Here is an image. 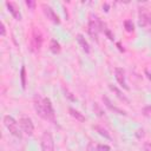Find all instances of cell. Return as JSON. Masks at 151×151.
<instances>
[{
  "label": "cell",
  "mask_w": 151,
  "mask_h": 151,
  "mask_svg": "<svg viewBox=\"0 0 151 151\" xmlns=\"http://www.w3.org/2000/svg\"><path fill=\"white\" fill-rule=\"evenodd\" d=\"M33 104H34V109L39 117H41L45 120H50L52 123L55 122L54 110L48 98H41L39 94H35L33 98Z\"/></svg>",
  "instance_id": "obj_1"
},
{
  "label": "cell",
  "mask_w": 151,
  "mask_h": 151,
  "mask_svg": "<svg viewBox=\"0 0 151 151\" xmlns=\"http://www.w3.org/2000/svg\"><path fill=\"white\" fill-rule=\"evenodd\" d=\"M4 124L8 129V131L11 132V134H13L14 137H18V138H21L22 137V133H21V131L19 129V124H18V122L13 117L5 116L4 117Z\"/></svg>",
  "instance_id": "obj_2"
},
{
  "label": "cell",
  "mask_w": 151,
  "mask_h": 151,
  "mask_svg": "<svg viewBox=\"0 0 151 151\" xmlns=\"http://www.w3.org/2000/svg\"><path fill=\"white\" fill-rule=\"evenodd\" d=\"M138 24L146 31H151V13L146 8H140L138 14Z\"/></svg>",
  "instance_id": "obj_3"
},
{
  "label": "cell",
  "mask_w": 151,
  "mask_h": 151,
  "mask_svg": "<svg viewBox=\"0 0 151 151\" xmlns=\"http://www.w3.org/2000/svg\"><path fill=\"white\" fill-rule=\"evenodd\" d=\"M41 45H42V34H41L39 28L33 27L32 38H31V48H32V51H34V52L40 51Z\"/></svg>",
  "instance_id": "obj_4"
},
{
  "label": "cell",
  "mask_w": 151,
  "mask_h": 151,
  "mask_svg": "<svg viewBox=\"0 0 151 151\" xmlns=\"http://www.w3.org/2000/svg\"><path fill=\"white\" fill-rule=\"evenodd\" d=\"M41 149L42 151H54L53 137L48 131H45L41 137Z\"/></svg>",
  "instance_id": "obj_5"
},
{
  "label": "cell",
  "mask_w": 151,
  "mask_h": 151,
  "mask_svg": "<svg viewBox=\"0 0 151 151\" xmlns=\"http://www.w3.org/2000/svg\"><path fill=\"white\" fill-rule=\"evenodd\" d=\"M103 22H100L99 20H93L91 19L90 22H88V34L96 40L98 41V34L99 32L103 29Z\"/></svg>",
  "instance_id": "obj_6"
},
{
  "label": "cell",
  "mask_w": 151,
  "mask_h": 151,
  "mask_svg": "<svg viewBox=\"0 0 151 151\" xmlns=\"http://www.w3.org/2000/svg\"><path fill=\"white\" fill-rule=\"evenodd\" d=\"M19 125H20V127L22 129V131L26 134H28V136H32L33 134V132H34V125H33L31 118H28V117H21L19 119Z\"/></svg>",
  "instance_id": "obj_7"
},
{
  "label": "cell",
  "mask_w": 151,
  "mask_h": 151,
  "mask_svg": "<svg viewBox=\"0 0 151 151\" xmlns=\"http://www.w3.org/2000/svg\"><path fill=\"white\" fill-rule=\"evenodd\" d=\"M42 11H44V14L47 17V19H50L52 22H54V24H60L59 17L55 14V12L52 9V7H50V6H47V5H42Z\"/></svg>",
  "instance_id": "obj_8"
},
{
  "label": "cell",
  "mask_w": 151,
  "mask_h": 151,
  "mask_svg": "<svg viewBox=\"0 0 151 151\" xmlns=\"http://www.w3.org/2000/svg\"><path fill=\"white\" fill-rule=\"evenodd\" d=\"M114 74H116V79H117L118 84L123 88L129 90V86L126 85V81H125V72H124V70L120 68V67H116L114 68Z\"/></svg>",
  "instance_id": "obj_9"
},
{
  "label": "cell",
  "mask_w": 151,
  "mask_h": 151,
  "mask_svg": "<svg viewBox=\"0 0 151 151\" xmlns=\"http://www.w3.org/2000/svg\"><path fill=\"white\" fill-rule=\"evenodd\" d=\"M103 101H104V105L107 107V109H110L111 111H113L114 113H118V114H123V116H126V112L124 111V110H120V109H118L117 106H114L112 103H111V100L106 97V96H103Z\"/></svg>",
  "instance_id": "obj_10"
},
{
  "label": "cell",
  "mask_w": 151,
  "mask_h": 151,
  "mask_svg": "<svg viewBox=\"0 0 151 151\" xmlns=\"http://www.w3.org/2000/svg\"><path fill=\"white\" fill-rule=\"evenodd\" d=\"M6 6H7L9 13L13 15L14 19H17V20H21V14H20V12H19V9H18V7H17V5H15L14 2H12V1H7V2H6Z\"/></svg>",
  "instance_id": "obj_11"
},
{
  "label": "cell",
  "mask_w": 151,
  "mask_h": 151,
  "mask_svg": "<svg viewBox=\"0 0 151 151\" xmlns=\"http://www.w3.org/2000/svg\"><path fill=\"white\" fill-rule=\"evenodd\" d=\"M109 88L112 91V92H114L116 93V96L122 100V101H124V103H126V104H130V100L120 92V90L118 88V87H116V86H113V85H111V84H109Z\"/></svg>",
  "instance_id": "obj_12"
},
{
  "label": "cell",
  "mask_w": 151,
  "mask_h": 151,
  "mask_svg": "<svg viewBox=\"0 0 151 151\" xmlns=\"http://www.w3.org/2000/svg\"><path fill=\"white\" fill-rule=\"evenodd\" d=\"M77 41H78V44L81 46V48H83L86 53H90V46H88V44H87V41L85 40V38H84L83 34H77Z\"/></svg>",
  "instance_id": "obj_13"
},
{
  "label": "cell",
  "mask_w": 151,
  "mask_h": 151,
  "mask_svg": "<svg viewBox=\"0 0 151 151\" xmlns=\"http://www.w3.org/2000/svg\"><path fill=\"white\" fill-rule=\"evenodd\" d=\"M68 112H70V114H71L76 120H78V122H85V117H84L79 111L74 110L73 107H70V109H68Z\"/></svg>",
  "instance_id": "obj_14"
},
{
  "label": "cell",
  "mask_w": 151,
  "mask_h": 151,
  "mask_svg": "<svg viewBox=\"0 0 151 151\" xmlns=\"http://www.w3.org/2000/svg\"><path fill=\"white\" fill-rule=\"evenodd\" d=\"M50 50H51V52H52V53H54V54L59 53V52L61 51L60 44H59L55 39H52V40L50 41Z\"/></svg>",
  "instance_id": "obj_15"
},
{
  "label": "cell",
  "mask_w": 151,
  "mask_h": 151,
  "mask_svg": "<svg viewBox=\"0 0 151 151\" xmlns=\"http://www.w3.org/2000/svg\"><path fill=\"white\" fill-rule=\"evenodd\" d=\"M93 129L100 134V136H103L104 138H106V139H111V136H110V133L103 127V126H100V125H93Z\"/></svg>",
  "instance_id": "obj_16"
},
{
  "label": "cell",
  "mask_w": 151,
  "mask_h": 151,
  "mask_svg": "<svg viewBox=\"0 0 151 151\" xmlns=\"http://www.w3.org/2000/svg\"><path fill=\"white\" fill-rule=\"evenodd\" d=\"M20 79H21L22 88H26V68H25V66H22L20 70Z\"/></svg>",
  "instance_id": "obj_17"
},
{
  "label": "cell",
  "mask_w": 151,
  "mask_h": 151,
  "mask_svg": "<svg viewBox=\"0 0 151 151\" xmlns=\"http://www.w3.org/2000/svg\"><path fill=\"white\" fill-rule=\"evenodd\" d=\"M124 27H125V29H126L127 32H133V29H134L133 22H132L131 20H125V21H124Z\"/></svg>",
  "instance_id": "obj_18"
},
{
  "label": "cell",
  "mask_w": 151,
  "mask_h": 151,
  "mask_svg": "<svg viewBox=\"0 0 151 151\" xmlns=\"http://www.w3.org/2000/svg\"><path fill=\"white\" fill-rule=\"evenodd\" d=\"M93 110H94V112H96L99 117H101V116L104 114V112H103V110L100 109V106H99L98 103H94V105H93Z\"/></svg>",
  "instance_id": "obj_19"
},
{
  "label": "cell",
  "mask_w": 151,
  "mask_h": 151,
  "mask_svg": "<svg viewBox=\"0 0 151 151\" xmlns=\"http://www.w3.org/2000/svg\"><path fill=\"white\" fill-rule=\"evenodd\" d=\"M143 114L146 116V117H151V106H145L143 110H142Z\"/></svg>",
  "instance_id": "obj_20"
},
{
  "label": "cell",
  "mask_w": 151,
  "mask_h": 151,
  "mask_svg": "<svg viewBox=\"0 0 151 151\" xmlns=\"http://www.w3.org/2000/svg\"><path fill=\"white\" fill-rule=\"evenodd\" d=\"M110 146L109 145H97V151H110Z\"/></svg>",
  "instance_id": "obj_21"
},
{
  "label": "cell",
  "mask_w": 151,
  "mask_h": 151,
  "mask_svg": "<svg viewBox=\"0 0 151 151\" xmlns=\"http://www.w3.org/2000/svg\"><path fill=\"white\" fill-rule=\"evenodd\" d=\"M25 4H26V6H27L28 8H31V9H34V7H35V1H33V0H26Z\"/></svg>",
  "instance_id": "obj_22"
},
{
  "label": "cell",
  "mask_w": 151,
  "mask_h": 151,
  "mask_svg": "<svg viewBox=\"0 0 151 151\" xmlns=\"http://www.w3.org/2000/svg\"><path fill=\"white\" fill-rule=\"evenodd\" d=\"M0 34H1V37L6 35V27H5L4 22H0Z\"/></svg>",
  "instance_id": "obj_23"
},
{
  "label": "cell",
  "mask_w": 151,
  "mask_h": 151,
  "mask_svg": "<svg viewBox=\"0 0 151 151\" xmlns=\"http://www.w3.org/2000/svg\"><path fill=\"white\" fill-rule=\"evenodd\" d=\"M136 136H137V138H142V137L144 136V131H143V129L137 130V131H136Z\"/></svg>",
  "instance_id": "obj_24"
},
{
  "label": "cell",
  "mask_w": 151,
  "mask_h": 151,
  "mask_svg": "<svg viewBox=\"0 0 151 151\" xmlns=\"http://www.w3.org/2000/svg\"><path fill=\"white\" fill-rule=\"evenodd\" d=\"M104 33H105V34L109 37V39H110V40H113V35L111 34V32H110L107 28H104Z\"/></svg>",
  "instance_id": "obj_25"
},
{
  "label": "cell",
  "mask_w": 151,
  "mask_h": 151,
  "mask_svg": "<svg viewBox=\"0 0 151 151\" xmlns=\"http://www.w3.org/2000/svg\"><path fill=\"white\" fill-rule=\"evenodd\" d=\"M144 151H151V143H145L144 144Z\"/></svg>",
  "instance_id": "obj_26"
}]
</instances>
